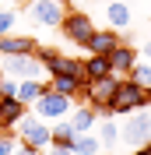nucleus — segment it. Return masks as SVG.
<instances>
[{
    "instance_id": "obj_27",
    "label": "nucleus",
    "mask_w": 151,
    "mask_h": 155,
    "mask_svg": "<svg viewBox=\"0 0 151 155\" xmlns=\"http://www.w3.org/2000/svg\"><path fill=\"white\" fill-rule=\"evenodd\" d=\"M133 155H151V141H148V145H141V148H133Z\"/></svg>"
},
{
    "instance_id": "obj_13",
    "label": "nucleus",
    "mask_w": 151,
    "mask_h": 155,
    "mask_svg": "<svg viewBox=\"0 0 151 155\" xmlns=\"http://www.w3.org/2000/svg\"><path fill=\"white\" fill-rule=\"evenodd\" d=\"M35 39L32 35H14V32H7V35H0V57H7V53H35Z\"/></svg>"
},
{
    "instance_id": "obj_29",
    "label": "nucleus",
    "mask_w": 151,
    "mask_h": 155,
    "mask_svg": "<svg viewBox=\"0 0 151 155\" xmlns=\"http://www.w3.org/2000/svg\"><path fill=\"white\" fill-rule=\"evenodd\" d=\"M0 78H4V71H0Z\"/></svg>"
},
{
    "instance_id": "obj_25",
    "label": "nucleus",
    "mask_w": 151,
    "mask_h": 155,
    "mask_svg": "<svg viewBox=\"0 0 151 155\" xmlns=\"http://www.w3.org/2000/svg\"><path fill=\"white\" fill-rule=\"evenodd\" d=\"M49 148H53V155H74L70 145H49Z\"/></svg>"
},
{
    "instance_id": "obj_6",
    "label": "nucleus",
    "mask_w": 151,
    "mask_h": 155,
    "mask_svg": "<svg viewBox=\"0 0 151 155\" xmlns=\"http://www.w3.org/2000/svg\"><path fill=\"white\" fill-rule=\"evenodd\" d=\"M0 71L11 78H42L46 74V67L39 64L35 53H7V57H0Z\"/></svg>"
},
{
    "instance_id": "obj_14",
    "label": "nucleus",
    "mask_w": 151,
    "mask_h": 155,
    "mask_svg": "<svg viewBox=\"0 0 151 155\" xmlns=\"http://www.w3.org/2000/svg\"><path fill=\"white\" fill-rule=\"evenodd\" d=\"M67 120H70V127H74V134H85V130H92V127L98 124V113H95L88 102H81L77 109H70Z\"/></svg>"
},
{
    "instance_id": "obj_12",
    "label": "nucleus",
    "mask_w": 151,
    "mask_h": 155,
    "mask_svg": "<svg viewBox=\"0 0 151 155\" xmlns=\"http://www.w3.org/2000/svg\"><path fill=\"white\" fill-rule=\"evenodd\" d=\"M49 88L60 92V95L81 99V92H85V78H74V74H49Z\"/></svg>"
},
{
    "instance_id": "obj_8",
    "label": "nucleus",
    "mask_w": 151,
    "mask_h": 155,
    "mask_svg": "<svg viewBox=\"0 0 151 155\" xmlns=\"http://www.w3.org/2000/svg\"><path fill=\"white\" fill-rule=\"evenodd\" d=\"M120 137H123L130 148L148 145V141H151V113H148L144 106H141V109H133V116H127V124H123Z\"/></svg>"
},
{
    "instance_id": "obj_26",
    "label": "nucleus",
    "mask_w": 151,
    "mask_h": 155,
    "mask_svg": "<svg viewBox=\"0 0 151 155\" xmlns=\"http://www.w3.org/2000/svg\"><path fill=\"white\" fill-rule=\"evenodd\" d=\"M14 155H42V152H39V148H28V145H18Z\"/></svg>"
},
{
    "instance_id": "obj_18",
    "label": "nucleus",
    "mask_w": 151,
    "mask_h": 155,
    "mask_svg": "<svg viewBox=\"0 0 151 155\" xmlns=\"http://www.w3.org/2000/svg\"><path fill=\"white\" fill-rule=\"evenodd\" d=\"M105 18H109V28H127L130 25V7L123 0H113V4H105Z\"/></svg>"
},
{
    "instance_id": "obj_16",
    "label": "nucleus",
    "mask_w": 151,
    "mask_h": 155,
    "mask_svg": "<svg viewBox=\"0 0 151 155\" xmlns=\"http://www.w3.org/2000/svg\"><path fill=\"white\" fill-rule=\"evenodd\" d=\"M42 92H46V81H42V78H21L18 81V99L25 102V106H32Z\"/></svg>"
},
{
    "instance_id": "obj_20",
    "label": "nucleus",
    "mask_w": 151,
    "mask_h": 155,
    "mask_svg": "<svg viewBox=\"0 0 151 155\" xmlns=\"http://www.w3.org/2000/svg\"><path fill=\"white\" fill-rule=\"evenodd\" d=\"M49 130H53V145H70V141H74V127H70V120H53V127H49Z\"/></svg>"
},
{
    "instance_id": "obj_24",
    "label": "nucleus",
    "mask_w": 151,
    "mask_h": 155,
    "mask_svg": "<svg viewBox=\"0 0 151 155\" xmlns=\"http://www.w3.org/2000/svg\"><path fill=\"white\" fill-rule=\"evenodd\" d=\"M11 95H18V78L4 74L0 78V99H11Z\"/></svg>"
},
{
    "instance_id": "obj_19",
    "label": "nucleus",
    "mask_w": 151,
    "mask_h": 155,
    "mask_svg": "<svg viewBox=\"0 0 151 155\" xmlns=\"http://www.w3.org/2000/svg\"><path fill=\"white\" fill-rule=\"evenodd\" d=\"M98 141H102V148H113L116 141H120V127H116L109 116H98Z\"/></svg>"
},
{
    "instance_id": "obj_1",
    "label": "nucleus",
    "mask_w": 151,
    "mask_h": 155,
    "mask_svg": "<svg viewBox=\"0 0 151 155\" xmlns=\"http://www.w3.org/2000/svg\"><path fill=\"white\" fill-rule=\"evenodd\" d=\"M141 106H151V92L141 88L133 78H120V85H116L113 99H109V113L127 116V113H133V109H141Z\"/></svg>"
},
{
    "instance_id": "obj_7",
    "label": "nucleus",
    "mask_w": 151,
    "mask_h": 155,
    "mask_svg": "<svg viewBox=\"0 0 151 155\" xmlns=\"http://www.w3.org/2000/svg\"><path fill=\"white\" fill-rule=\"evenodd\" d=\"M60 32H63V39H70L74 46H81L85 49V42H88V35L95 32V21L88 18V11H67L63 14V21H60Z\"/></svg>"
},
{
    "instance_id": "obj_11",
    "label": "nucleus",
    "mask_w": 151,
    "mask_h": 155,
    "mask_svg": "<svg viewBox=\"0 0 151 155\" xmlns=\"http://www.w3.org/2000/svg\"><path fill=\"white\" fill-rule=\"evenodd\" d=\"M28 113V106L21 102L18 95H11V99H0V127L4 130H11V127H18V120Z\"/></svg>"
},
{
    "instance_id": "obj_28",
    "label": "nucleus",
    "mask_w": 151,
    "mask_h": 155,
    "mask_svg": "<svg viewBox=\"0 0 151 155\" xmlns=\"http://www.w3.org/2000/svg\"><path fill=\"white\" fill-rule=\"evenodd\" d=\"M144 60H151V39L144 42Z\"/></svg>"
},
{
    "instance_id": "obj_4",
    "label": "nucleus",
    "mask_w": 151,
    "mask_h": 155,
    "mask_svg": "<svg viewBox=\"0 0 151 155\" xmlns=\"http://www.w3.org/2000/svg\"><path fill=\"white\" fill-rule=\"evenodd\" d=\"M18 137H21V145H28V148H49L53 145V130H49V124L42 120V116H21L18 120Z\"/></svg>"
},
{
    "instance_id": "obj_30",
    "label": "nucleus",
    "mask_w": 151,
    "mask_h": 155,
    "mask_svg": "<svg viewBox=\"0 0 151 155\" xmlns=\"http://www.w3.org/2000/svg\"><path fill=\"white\" fill-rule=\"evenodd\" d=\"M0 130H4V127H0Z\"/></svg>"
},
{
    "instance_id": "obj_17",
    "label": "nucleus",
    "mask_w": 151,
    "mask_h": 155,
    "mask_svg": "<svg viewBox=\"0 0 151 155\" xmlns=\"http://www.w3.org/2000/svg\"><path fill=\"white\" fill-rule=\"evenodd\" d=\"M98 148H102V141H98V134H92V130L74 134V141H70V152L74 155H98Z\"/></svg>"
},
{
    "instance_id": "obj_10",
    "label": "nucleus",
    "mask_w": 151,
    "mask_h": 155,
    "mask_svg": "<svg viewBox=\"0 0 151 155\" xmlns=\"http://www.w3.org/2000/svg\"><path fill=\"white\" fill-rule=\"evenodd\" d=\"M113 46H120V32L116 28H95L85 42L88 53H113Z\"/></svg>"
},
{
    "instance_id": "obj_22",
    "label": "nucleus",
    "mask_w": 151,
    "mask_h": 155,
    "mask_svg": "<svg viewBox=\"0 0 151 155\" xmlns=\"http://www.w3.org/2000/svg\"><path fill=\"white\" fill-rule=\"evenodd\" d=\"M18 145H21V137L0 130V155H14V152H18Z\"/></svg>"
},
{
    "instance_id": "obj_3",
    "label": "nucleus",
    "mask_w": 151,
    "mask_h": 155,
    "mask_svg": "<svg viewBox=\"0 0 151 155\" xmlns=\"http://www.w3.org/2000/svg\"><path fill=\"white\" fill-rule=\"evenodd\" d=\"M63 14H67V0H28V7H25V18L42 28H60Z\"/></svg>"
},
{
    "instance_id": "obj_15",
    "label": "nucleus",
    "mask_w": 151,
    "mask_h": 155,
    "mask_svg": "<svg viewBox=\"0 0 151 155\" xmlns=\"http://www.w3.org/2000/svg\"><path fill=\"white\" fill-rule=\"evenodd\" d=\"M113 74V64H109V53H88L85 60V81H95V78Z\"/></svg>"
},
{
    "instance_id": "obj_23",
    "label": "nucleus",
    "mask_w": 151,
    "mask_h": 155,
    "mask_svg": "<svg viewBox=\"0 0 151 155\" xmlns=\"http://www.w3.org/2000/svg\"><path fill=\"white\" fill-rule=\"evenodd\" d=\"M18 25V11H11V7H4L0 11V35H7L11 28Z\"/></svg>"
},
{
    "instance_id": "obj_2",
    "label": "nucleus",
    "mask_w": 151,
    "mask_h": 155,
    "mask_svg": "<svg viewBox=\"0 0 151 155\" xmlns=\"http://www.w3.org/2000/svg\"><path fill=\"white\" fill-rule=\"evenodd\" d=\"M116 85H120V78H116V74H105V78H95V81H85L81 102H88L98 116H109V99H113Z\"/></svg>"
},
{
    "instance_id": "obj_5",
    "label": "nucleus",
    "mask_w": 151,
    "mask_h": 155,
    "mask_svg": "<svg viewBox=\"0 0 151 155\" xmlns=\"http://www.w3.org/2000/svg\"><path fill=\"white\" fill-rule=\"evenodd\" d=\"M32 106H35V116H42V120H63V116H70V109H74V99L60 95V92H53V88L46 85V92H42Z\"/></svg>"
},
{
    "instance_id": "obj_9",
    "label": "nucleus",
    "mask_w": 151,
    "mask_h": 155,
    "mask_svg": "<svg viewBox=\"0 0 151 155\" xmlns=\"http://www.w3.org/2000/svg\"><path fill=\"white\" fill-rule=\"evenodd\" d=\"M109 64H113L116 78H127L133 71V64H137V49L127 46V42H120V46H113V53H109Z\"/></svg>"
},
{
    "instance_id": "obj_21",
    "label": "nucleus",
    "mask_w": 151,
    "mask_h": 155,
    "mask_svg": "<svg viewBox=\"0 0 151 155\" xmlns=\"http://www.w3.org/2000/svg\"><path fill=\"white\" fill-rule=\"evenodd\" d=\"M127 78H133L141 88H148V92H151V60H137V64H133V71H130Z\"/></svg>"
}]
</instances>
